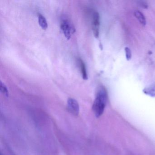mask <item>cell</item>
I'll return each mask as SVG.
<instances>
[{"instance_id":"obj_1","label":"cell","mask_w":155,"mask_h":155,"mask_svg":"<svg viewBox=\"0 0 155 155\" xmlns=\"http://www.w3.org/2000/svg\"><path fill=\"white\" fill-rule=\"evenodd\" d=\"M108 94L106 88L100 86L97 89L96 98L92 106V110L97 118L103 114L107 101Z\"/></svg>"},{"instance_id":"obj_2","label":"cell","mask_w":155,"mask_h":155,"mask_svg":"<svg viewBox=\"0 0 155 155\" xmlns=\"http://www.w3.org/2000/svg\"><path fill=\"white\" fill-rule=\"evenodd\" d=\"M61 28L68 40L70 39L72 34L76 31L72 24L67 20L62 21L61 24Z\"/></svg>"},{"instance_id":"obj_3","label":"cell","mask_w":155,"mask_h":155,"mask_svg":"<svg viewBox=\"0 0 155 155\" xmlns=\"http://www.w3.org/2000/svg\"><path fill=\"white\" fill-rule=\"evenodd\" d=\"M68 110L73 115L78 116L79 114V105L75 99L69 98L68 100Z\"/></svg>"},{"instance_id":"obj_4","label":"cell","mask_w":155,"mask_h":155,"mask_svg":"<svg viewBox=\"0 0 155 155\" xmlns=\"http://www.w3.org/2000/svg\"><path fill=\"white\" fill-rule=\"evenodd\" d=\"M100 15L97 12H94L92 18V28L95 38H97L99 35Z\"/></svg>"},{"instance_id":"obj_5","label":"cell","mask_w":155,"mask_h":155,"mask_svg":"<svg viewBox=\"0 0 155 155\" xmlns=\"http://www.w3.org/2000/svg\"><path fill=\"white\" fill-rule=\"evenodd\" d=\"M78 62L80 68L81 70L82 78H83V79L87 80L88 79V75L87 74V70H86L85 63L81 59H79L78 60Z\"/></svg>"},{"instance_id":"obj_6","label":"cell","mask_w":155,"mask_h":155,"mask_svg":"<svg viewBox=\"0 0 155 155\" xmlns=\"http://www.w3.org/2000/svg\"><path fill=\"white\" fill-rule=\"evenodd\" d=\"M134 15H135L136 18L139 21L140 23L142 25V26H145L146 24V20L145 18V16L143 15V13L139 11H136L134 12Z\"/></svg>"},{"instance_id":"obj_7","label":"cell","mask_w":155,"mask_h":155,"mask_svg":"<svg viewBox=\"0 0 155 155\" xmlns=\"http://www.w3.org/2000/svg\"><path fill=\"white\" fill-rule=\"evenodd\" d=\"M143 92L147 95L155 97V83L144 89Z\"/></svg>"},{"instance_id":"obj_8","label":"cell","mask_w":155,"mask_h":155,"mask_svg":"<svg viewBox=\"0 0 155 155\" xmlns=\"http://www.w3.org/2000/svg\"><path fill=\"white\" fill-rule=\"evenodd\" d=\"M38 22L41 28L43 30H46L48 28V24L47 20L44 16L41 14H39L38 16Z\"/></svg>"},{"instance_id":"obj_9","label":"cell","mask_w":155,"mask_h":155,"mask_svg":"<svg viewBox=\"0 0 155 155\" xmlns=\"http://www.w3.org/2000/svg\"><path fill=\"white\" fill-rule=\"evenodd\" d=\"M0 91L2 94L7 97H8L9 91L7 86L2 81L0 82Z\"/></svg>"},{"instance_id":"obj_10","label":"cell","mask_w":155,"mask_h":155,"mask_svg":"<svg viewBox=\"0 0 155 155\" xmlns=\"http://www.w3.org/2000/svg\"><path fill=\"white\" fill-rule=\"evenodd\" d=\"M125 53H126V58L127 60L129 61L131 58V52L130 49L127 47L125 49Z\"/></svg>"}]
</instances>
